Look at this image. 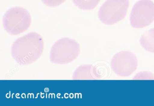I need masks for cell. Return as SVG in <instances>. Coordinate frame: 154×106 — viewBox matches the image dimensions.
Listing matches in <instances>:
<instances>
[{"label": "cell", "mask_w": 154, "mask_h": 106, "mask_svg": "<svg viewBox=\"0 0 154 106\" xmlns=\"http://www.w3.org/2000/svg\"><path fill=\"white\" fill-rule=\"evenodd\" d=\"M131 25L134 28L149 26L154 21V3L151 0H140L133 6L131 13Z\"/></svg>", "instance_id": "obj_5"}, {"label": "cell", "mask_w": 154, "mask_h": 106, "mask_svg": "<svg viewBox=\"0 0 154 106\" xmlns=\"http://www.w3.org/2000/svg\"><path fill=\"white\" fill-rule=\"evenodd\" d=\"M44 41L38 33H30L15 40L11 47V55L20 65L31 64L43 53Z\"/></svg>", "instance_id": "obj_1"}, {"label": "cell", "mask_w": 154, "mask_h": 106, "mask_svg": "<svg viewBox=\"0 0 154 106\" xmlns=\"http://www.w3.org/2000/svg\"><path fill=\"white\" fill-rule=\"evenodd\" d=\"M81 46L72 38H63L57 40L50 51V61L56 64H66L75 60L80 54Z\"/></svg>", "instance_id": "obj_2"}, {"label": "cell", "mask_w": 154, "mask_h": 106, "mask_svg": "<svg viewBox=\"0 0 154 106\" xmlns=\"http://www.w3.org/2000/svg\"><path fill=\"white\" fill-rule=\"evenodd\" d=\"M140 42L145 50L154 53V28L145 32L141 35Z\"/></svg>", "instance_id": "obj_8"}, {"label": "cell", "mask_w": 154, "mask_h": 106, "mask_svg": "<svg viewBox=\"0 0 154 106\" xmlns=\"http://www.w3.org/2000/svg\"><path fill=\"white\" fill-rule=\"evenodd\" d=\"M129 7V0H107L99 10V19L105 25L116 24L126 17Z\"/></svg>", "instance_id": "obj_4"}, {"label": "cell", "mask_w": 154, "mask_h": 106, "mask_svg": "<svg viewBox=\"0 0 154 106\" xmlns=\"http://www.w3.org/2000/svg\"><path fill=\"white\" fill-rule=\"evenodd\" d=\"M44 4L48 7H56L63 3L66 0H41Z\"/></svg>", "instance_id": "obj_10"}, {"label": "cell", "mask_w": 154, "mask_h": 106, "mask_svg": "<svg viewBox=\"0 0 154 106\" xmlns=\"http://www.w3.org/2000/svg\"><path fill=\"white\" fill-rule=\"evenodd\" d=\"M100 0H73L75 5L83 10L94 9L99 4Z\"/></svg>", "instance_id": "obj_9"}, {"label": "cell", "mask_w": 154, "mask_h": 106, "mask_svg": "<svg viewBox=\"0 0 154 106\" xmlns=\"http://www.w3.org/2000/svg\"><path fill=\"white\" fill-rule=\"evenodd\" d=\"M72 77L74 80H95L100 76L96 67L91 65H84L75 70Z\"/></svg>", "instance_id": "obj_7"}, {"label": "cell", "mask_w": 154, "mask_h": 106, "mask_svg": "<svg viewBox=\"0 0 154 106\" xmlns=\"http://www.w3.org/2000/svg\"><path fill=\"white\" fill-rule=\"evenodd\" d=\"M31 24L30 13L20 7H14L8 11L3 17V26L10 35H17L26 31Z\"/></svg>", "instance_id": "obj_3"}, {"label": "cell", "mask_w": 154, "mask_h": 106, "mask_svg": "<svg viewBox=\"0 0 154 106\" xmlns=\"http://www.w3.org/2000/svg\"><path fill=\"white\" fill-rule=\"evenodd\" d=\"M137 59L136 56L128 51H123L115 54L111 62V68L117 75L128 77L137 69Z\"/></svg>", "instance_id": "obj_6"}]
</instances>
